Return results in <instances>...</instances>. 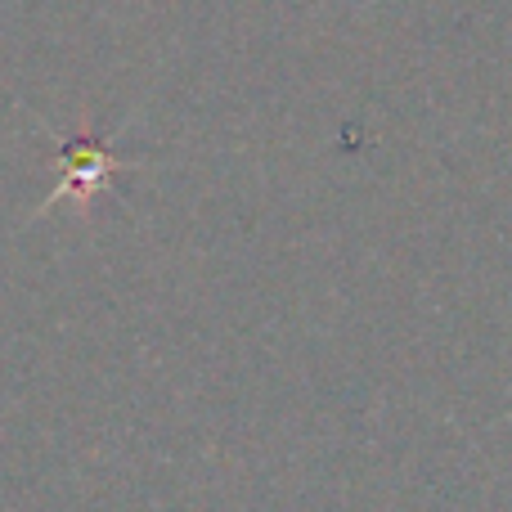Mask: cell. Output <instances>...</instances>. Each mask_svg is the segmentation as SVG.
Here are the masks:
<instances>
[{
	"instance_id": "obj_1",
	"label": "cell",
	"mask_w": 512,
	"mask_h": 512,
	"mask_svg": "<svg viewBox=\"0 0 512 512\" xmlns=\"http://www.w3.org/2000/svg\"><path fill=\"white\" fill-rule=\"evenodd\" d=\"M59 162H63V176H59L54 198H77V203L81 198H90V194H99V189H108L113 171H122V158H113V149H108L104 140L63 144Z\"/></svg>"
}]
</instances>
